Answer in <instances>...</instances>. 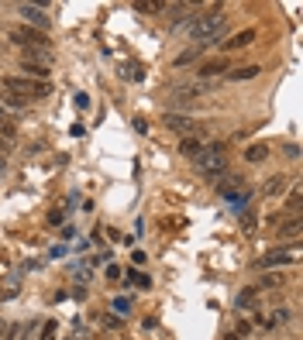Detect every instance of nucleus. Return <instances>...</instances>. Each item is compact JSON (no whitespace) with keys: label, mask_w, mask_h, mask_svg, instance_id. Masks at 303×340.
I'll return each mask as SVG.
<instances>
[{"label":"nucleus","mask_w":303,"mask_h":340,"mask_svg":"<svg viewBox=\"0 0 303 340\" xmlns=\"http://www.w3.org/2000/svg\"><path fill=\"white\" fill-rule=\"evenodd\" d=\"M114 309H117V313H128V309H131V299H117Z\"/></svg>","instance_id":"cd10ccee"},{"label":"nucleus","mask_w":303,"mask_h":340,"mask_svg":"<svg viewBox=\"0 0 303 340\" xmlns=\"http://www.w3.org/2000/svg\"><path fill=\"white\" fill-rule=\"evenodd\" d=\"M252 42H255V31L248 28V31H238L234 38L221 42V48H224V52H234V48H245V45H252Z\"/></svg>","instance_id":"6e6552de"},{"label":"nucleus","mask_w":303,"mask_h":340,"mask_svg":"<svg viewBox=\"0 0 303 340\" xmlns=\"http://www.w3.org/2000/svg\"><path fill=\"white\" fill-rule=\"evenodd\" d=\"M0 134H7V137L17 134V128L10 124V117H7V110H3V107H0Z\"/></svg>","instance_id":"dca6fc26"},{"label":"nucleus","mask_w":303,"mask_h":340,"mask_svg":"<svg viewBox=\"0 0 303 340\" xmlns=\"http://www.w3.org/2000/svg\"><path fill=\"white\" fill-rule=\"evenodd\" d=\"M186 31H190V38H197L200 45H210V42H217L227 31V17L214 7V10H207L203 17H193V21L186 24Z\"/></svg>","instance_id":"f257e3e1"},{"label":"nucleus","mask_w":303,"mask_h":340,"mask_svg":"<svg viewBox=\"0 0 303 340\" xmlns=\"http://www.w3.org/2000/svg\"><path fill=\"white\" fill-rule=\"evenodd\" d=\"M24 62H28V66H45L49 69L52 52H45V48H24Z\"/></svg>","instance_id":"1a4fd4ad"},{"label":"nucleus","mask_w":303,"mask_h":340,"mask_svg":"<svg viewBox=\"0 0 303 340\" xmlns=\"http://www.w3.org/2000/svg\"><path fill=\"white\" fill-rule=\"evenodd\" d=\"M124 285H142V289H149V285H152V278H149V275H138V272H131L128 278H124Z\"/></svg>","instance_id":"aec40b11"},{"label":"nucleus","mask_w":303,"mask_h":340,"mask_svg":"<svg viewBox=\"0 0 303 340\" xmlns=\"http://www.w3.org/2000/svg\"><path fill=\"white\" fill-rule=\"evenodd\" d=\"M283 189H286V175H272V179L262 186V193H265V196H276V193H283Z\"/></svg>","instance_id":"4468645a"},{"label":"nucleus","mask_w":303,"mask_h":340,"mask_svg":"<svg viewBox=\"0 0 303 340\" xmlns=\"http://www.w3.org/2000/svg\"><path fill=\"white\" fill-rule=\"evenodd\" d=\"M107 278H110V282H117V278H121V268H117V265H110V268H107Z\"/></svg>","instance_id":"c756f323"},{"label":"nucleus","mask_w":303,"mask_h":340,"mask_svg":"<svg viewBox=\"0 0 303 340\" xmlns=\"http://www.w3.org/2000/svg\"><path fill=\"white\" fill-rule=\"evenodd\" d=\"M135 10H138V14H162V10H165V3H149V0L142 3V0H138V3H135Z\"/></svg>","instance_id":"f3484780"},{"label":"nucleus","mask_w":303,"mask_h":340,"mask_svg":"<svg viewBox=\"0 0 303 340\" xmlns=\"http://www.w3.org/2000/svg\"><path fill=\"white\" fill-rule=\"evenodd\" d=\"M135 131H142V134L149 131V124H145V117H135Z\"/></svg>","instance_id":"7c9ffc66"},{"label":"nucleus","mask_w":303,"mask_h":340,"mask_svg":"<svg viewBox=\"0 0 303 340\" xmlns=\"http://www.w3.org/2000/svg\"><path fill=\"white\" fill-rule=\"evenodd\" d=\"M0 100H3L7 107H14V110H21V107H28V100H24V96H17V93H3Z\"/></svg>","instance_id":"a211bd4d"},{"label":"nucleus","mask_w":303,"mask_h":340,"mask_svg":"<svg viewBox=\"0 0 303 340\" xmlns=\"http://www.w3.org/2000/svg\"><path fill=\"white\" fill-rule=\"evenodd\" d=\"M203 48H207V45H200V42H197L193 48H186V52H183V55L176 59V66H190V62H197V55H200Z\"/></svg>","instance_id":"2eb2a0df"},{"label":"nucleus","mask_w":303,"mask_h":340,"mask_svg":"<svg viewBox=\"0 0 303 340\" xmlns=\"http://www.w3.org/2000/svg\"><path fill=\"white\" fill-rule=\"evenodd\" d=\"M297 255V248H286V251H272V255H265L262 261H255L258 268H279V265H286L290 258Z\"/></svg>","instance_id":"0eeeda50"},{"label":"nucleus","mask_w":303,"mask_h":340,"mask_svg":"<svg viewBox=\"0 0 303 340\" xmlns=\"http://www.w3.org/2000/svg\"><path fill=\"white\" fill-rule=\"evenodd\" d=\"M179 151H183L186 158H197V155L203 151V144H200V137H183V141H179Z\"/></svg>","instance_id":"9b49d317"},{"label":"nucleus","mask_w":303,"mask_h":340,"mask_svg":"<svg viewBox=\"0 0 303 340\" xmlns=\"http://www.w3.org/2000/svg\"><path fill=\"white\" fill-rule=\"evenodd\" d=\"M262 285H265V289H276V285H283V275H265Z\"/></svg>","instance_id":"b1692460"},{"label":"nucleus","mask_w":303,"mask_h":340,"mask_svg":"<svg viewBox=\"0 0 303 340\" xmlns=\"http://www.w3.org/2000/svg\"><path fill=\"white\" fill-rule=\"evenodd\" d=\"M255 299H258V292H255V289H248V292H241V296H238V306H241V309H245V306H255Z\"/></svg>","instance_id":"412c9836"},{"label":"nucleus","mask_w":303,"mask_h":340,"mask_svg":"<svg viewBox=\"0 0 303 340\" xmlns=\"http://www.w3.org/2000/svg\"><path fill=\"white\" fill-rule=\"evenodd\" d=\"M238 189H245V179H241V175H224V179L217 182V193H221V196H231V193H238Z\"/></svg>","instance_id":"9d476101"},{"label":"nucleus","mask_w":303,"mask_h":340,"mask_svg":"<svg viewBox=\"0 0 303 340\" xmlns=\"http://www.w3.org/2000/svg\"><path fill=\"white\" fill-rule=\"evenodd\" d=\"M279 234H283V237H297V234H300V220H293V223H286V227H283Z\"/></svg>","instance_id":"5701e85b"},{"label":"nucleus","mask_w":303,"mask_h":340,"mask_svg":"<svg viewBox=\"0 0 303 340\" xmlns=\"http://www.w3.org/2000/svg\"><path fill=\"white\" fill-rule=\"evenodd\" d=\"M76 107L86 110V107H90V96H86V93H76Z\"/></svg>","instance_id":"bb28decb"},{"label":"nucleus","mask_w":303,"mask_h":340,"mask_svg":"<svg viewBox=\"0 0 303 340\" xmlns=\"http://www.w3.org/2000/svg\"><path fill=\"white\" fill-rule=\"evenodd\" d=\"M10 38H14L17 45H24V48H45V52H52V42H49V35H45V31H35V28H28V24H21V28H10Z\"/></svg>","instance_id":"20e7f679"},{"label":"nucleus","mask_w":303,"mask_h":340,"mask_svg":"<svg viewBox=\"0 0 303 340\" xmlns=\"http://www.w3.org/2000/svg\"><path fill=\"white\" fill-rule=\"evenodd\" d=\"M3 93H17V96H31V100H42L52 93V83H42V79H28V76H3Z\"/></svg>","instance_id":"7ed1b4c3"},{"label":"nucleus","mask_w":303,"mask_h":340,"mask_svg":"<svg viewBox=\"0 0 303 340\" xmlns=\"http://www.w3.org/2000/svg\"><path fill=\"white\" fill-rule=\"evenodd\" d=\"M165 128L169 131H176V134H183V137H193V121L190 117H183V114H165Z\"/></svg>","instance_id":"423d86ee"},{"label":"nucleus","mask_w":303,"mask_h":340,"mask_svg":"<svg viewBox=\"0 0 303 340\" xmlns=\"http://www.w3.org/2000/svg\"><path fill=\"white\" fill-rule=\"evenodd\" d=\"M224 69H227V62H221V59H217V62H207V66L200 69V76H221Z\"/></svg>","instance_id":"6ab92c4d"},{"label":"nucleus","mask_w":303,"mask_h":340,"mask_svg":"<svg viewBox=\"0 0 303 340\" xmlns=\"http://www.w3.org/2000/svg\"><path fill=\"white\" fill-rule=\"evenodd\" d=\"M224 340H245V337H238V334H227V337Z\"/></svg>","instance_id":"2f4dec72"},{"label":"nucleus","mask_w":303,"mask_h":340,"mask_svg":"<svg viewBox=\"0 0 303 340\" xmlns=\"http://www.w3.org/2000/svg\"><path fill=\"white\" fill-rule=\"evenodd\" d=\"M0 151H3V137H0Z\"/></svg>","instance_id":"473e14b6"},{"label":"nucleus","mask_w":303,"mask_h":340,"mask_svg":"<svg viewBox=\"0 0 303 340\" xmlns=\"http://www.w3.org/2000/svg\"><path fill=\"white\" fill-rule=\"evenodd\" d=\"M286 320H290V313H286V309H276L272 320H265V327H276V323H286Z\"/></svg>","instance_id":"4be33fe9"},{"label":"nucleus","mask_w":303,"mask_h":340,"mask_svg":"<svg viewBox=\"0 0 303 340\" xmlns=\"http://www.w3.org/2000/svg\"><path fill=\"white\" fill-rule=\"evenodd\" d=\"M265 155H269V144H262V141H258V144H248V148H245V162H262Z\"/></svg>","instance_id":"ddd939ff"},{"label":"nucleus","mask_w":303,"mask_h":340,"mask_svg":"<svg viewBox=\"0 0 303 340\" xmlns=\"http://www.w3.org/2000/svg\"><path fill=\"white\" fill-rule=\"evenodd\" d=\"M193 162H197V172H200V175H207V179H221L224 169H227V151H224V144H207Z\"/></svg>","instance_id":"f03ea898"},{"label":"nucleus","mask_w":303,"mask_h":340,"mask_svg":"<svg viewBox=\"0 0 303 340\" xmlns=\"http://www.w3.org/2000/svg\"><path fill=\"white\" fill-rule=\"evenodd\" d=\"M290 213H297L300 210V189H293V196H290V206H286Z\"/></svg>","instance_id":"393cba45"},{"label":"nucleus","mask_w":303,"mask_h":340,"mask_svg":"<svg viewBox=\"0 0 303 340\" xmlns=\"http://www.w3.org/2000/svg\"><path fill=\"white\" fill-rule=\"evenodd\" d=\"M21 14H24L28 28L35 24V31H49V14H45V7H31V3H21Z\"/></svg>","instance_id":"39448f33"},{"label":"nucleus","mask_w":303,"mask_h":340,"mask_svg":"<svg viewBox=\"0 0 303 340\" xmlns=\"http://www.w3.org/2000/svg\"><path fill=\"white\" fill-rule=\"evenodd\" d=\"M258 72H262L258 66H241V69H231V72H227V79H234V83H241V79H255Z\"/></svg>","instance_id":"f8f14e48"},{"label":"nucleus","mask_w":303,"mask_h":340,"mask_svg":"<svg viewBox=\"0 0 303 340\" xmlns=\"http://www.w3.org/2000/svg\"><path fill=\"white\" fill-rule=\"evenodd\" d=\"M24 337V327H7V340H21Z\"/></svg>","instance_id":"a878e982"},{"label":"nucleus","mask_w":303,"mask_h":340,"mask_svg":"<svg viewBox=\"0 0 303 340\" xmlns=\"http://www.w3.org/2000/svg\"><path fill=\"white\" fill-rule=\"evenodd\" d=\"M248 330H252V323H248V320H241V323H238V330H234V334H238V337H245V334H248Z\"/></svg>","instance_id":"c85d7f7f"}]
</instances>
